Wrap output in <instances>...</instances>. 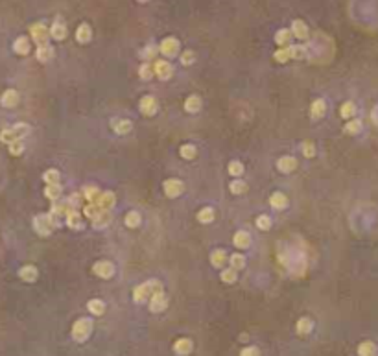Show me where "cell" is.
I'll use <instances>...</instances> for the list:
<instances>
[{
  "mask_svg": "<svg viewBox=\"0 0 378 356\" xmlns=\"http://www.w3.org/2000/svg\"><path fill=\"white\" fill-rule=\"evenodd\" d=\"M96 203L100 205L101 210H111V209L115 207V203H117V198H115V194L113 192H101L98 199H96Z\"/></svg>",
  "mask_w": 378,
  "mask_h": 356,
  "instance_id": "cell-12",
  "label": "cell"
},
{
  "mask_svg": "<svg viewBox=\"0 0 378 356\" xmlns=\"http://www.w3.org/2000/svg\"><path fill=\"white\" fill-rule=\"evenodd\" d=\"M59 218L56 214H52V212H48V214H39V216H35L34 218V229L37 234H41V236H48L56 227L59 225L58 222Z\"/></svg>",
  "mask_w": 378,
  "mask_h": 356,
  "instance_id": "cell-2",
  "label": "cell"
},
{
  "mask_svg": "<svg viewBox=\"0 0 378 356\" xmlns=\"http://www.w3.org/2000/svg\"><path fill=\"white\" fill-rule=\"evenodd\" d=\"M159 50L160 54L166 56V58H176L177 54H179V41H177L176 37H166V39L160 41Z\"/></svg>",
  "mask_w": 378,
  "mask_h": 356,
  "instance_id": "cell-5",
  "label": "cell"
},
{
  "mask_svg": "<svg viewBox=\"0 0 378 356\" xmlns=\"http://www.w3.org/2000/svg\"><path fill=\"white\" fill-rule=\"evenodd\" d=\"M70 205H68V201H63V203H54V207H52V214H56L58 218H61V216H67L68 214V210H70Z\"/></svg>",
  "mask_w": 378,
  "mask_h": 356,
  "instance_id": "cell-38",
  "label": "cell"
},
{
  "mask_svg": "<svg viewBox=\"0 0 378 356\" xmlns=\"http://www.w3.org/2000/svg\"><path fill=\"white\" fill-rule=\"evenodd\" d=\"M233 242L238 249H245L251 246V234L247 231H236L235 236H233Z\"/></svg>",
  "mask_w": 378,
  "mask_h": 356,
  "instance_id": "cell-16",
  "label": "cell"
},
{
  "mask_svg": "<svg viewBox=\"0 0 378 356\" xmlns=\"http://www.w3.org/2000/svg\"><path fill=\"white\" fill-rule=\"evenodd\" d=\"M210 262L214 268H221V266L227 262V255L223 249H216V251H212V255H210Z\"/></svg>",
  "mask_w": 378,
  "mask_h": 356,
  "instance_id": "cell-30",
  "label": "cell"
},
{
  "mask_svg": "<svg viewBox=\"0 0 378 356\" xmlns=\"http://www.w3.org/2000/svg\"><path fill=\"white\" fill-rule=\"evenodd\" d=\"M371 116H373V122H375V124L378 126V105H377L375 109H373V115H371Z\"/></svg>",
  "mask_w": 378,
  "mask_h": 356,
  "instance_id": "cell-58",
  "label": "cell"
},
{
  "mask_svg": "<svg viewBox=\"0 0 378 356\" xmlns=\"http://www.w3.org/2000/svg\"><path fill=\"white\" fill-rule=\"evenodd\" d=\"M131 127H133V122H131V120H126V118H120L117 122H113V129H115V133H118V135H126V133L131 131Z\"/></svg>",
  "mask_w": 378,
  "mask_h": 356,
  "instance_id": "cell-25",
  "label": "cell"
},
{
  "mask_svg": "<svg viewBox=\"0 0 378 356\" xmlns=\"http://www.w3.org/2000/svg\"><path fill=\"white\" fill-rule=\"evenodd\" d=\"M67 24H65V21L63 19H56L54 21V24L50 26V35L56 39V41H63L65 37H67Z\"/></svg>",
  "mask_w": 378,
  "mask_h": 356,
  "instance_id": "cell-11",
  "label": "cell"
},
{
  "mask_svg": "<svg viewBox=\"0 0 378 356\" xmlns=\"http://www.w3.org/2000/svg\"><path fill=\"white\" fill-rule=\"evenodd\" d=\"M183 192H185L183 181H179V179H168V181H164V194L168 198H179Z\"/></svg>",
  "mask_w": 378,
  "mask_h": 356,
  "instance_id": "cell-9",
  "label": "cell"
},
{
  "mask_svg": "<svg viewBox=\"0 0 378 356\" xmlns=\"http://www.w3.org/2000/svg\"><path fill=\"white\" fill-rule=\"evenodd\" d=\"M194 61H196V54H194V52L186 50V52H183V54H181V63H183V65L188 66V65H192Z\"/></svg>",
  "mask_w": 378,
  "mask_h": 356,
  "instance_id": "cell-54",
  "label": "cell"
},
{
  "mask_svg": "<svg viewBox=\"0 0 378 356\" xmlns=\"http://www.w3.org/2000/svg\"><path fill=\"white\" fill-rule=\"evenodd\" d=\"M44 196L52 201H58L59 196H61V185L59 183H52V185H46L44 188Z\"/></svg>",
  "mask_w": 378,
  "mask_h": 356,
  "instance_id": "cell-29",
  "label": "cell"
},
{
  "mask_svg": "<svg viewBox=\"0 0 378 356\" xmlns=\"http://www.w3.org/2000/svg\"><path fill=\"white\" fill-rule=\"evenodd\" d=\"M227 170H229V174H231V175L238 177V175L244 174V165H242L240 161H231V163H229V166H227Z\"/></svg>",
  "mask_w": 378,
  "mask_h": 356,
  "instance_id": "cell-43",
  "label": "cell"
},
{
  "mask_svg": "<svg viewBox=\"0 0 378 356\" xmlns=\"http://www.w3.org/2000/svg\"><path fill=\"white\" fill-rule=\"evenodd\" d=\"M201 109V98L199 96H196V94H192V96H188L185 102V111L186 113H198Z\"/></svg>",
  "mask_w": 378,
  "mask_h": 356,
  "instance_id": "cell-26",
  "label": "cell"
},
{
  "mask_svg": "<svg viewBox=\"0 0 378 356\" xmlns=\"http://www.w3.org/2000/svg\"><path fill=\"white\" fill-rule=\"evenodd\" d=\"M87 308H89V312L94 315H101L103 312H105V303L101 301V299H91L89 301V305H87Z\"/></svg>",
  "mask_w": 378,
  "mask_h": 356,
  "instance_id": "cell-28",
  "label": "cell"
},
{
  "mask_svg": "<svg viewBox=\"0 0 378 356\" xmlns=\"http://www.w3.org/2000/svg\"><path fill=\"white\" fill-rule=\"evenodd\" d=\"M192 349H194V343L188 338H181V340H177L174 343V353L176 355H190Z\"/></svg>",
  "mask_w": 378,
  "mask_h": 356,
  "instance_id": "cell-17",
  "label": "cell"
},
{
  "mask_svg": "<svg viewBox=\"0 0 378 356\" xmlns=\"http://www.w3.org/2000/svg\"><path fill=\"white\" fill-rule=\"evenodd\" d=\"M157 292H162V284H160V281L151 279V281L142 282V284H139L133 292L135 303H146V301H148L153 293H157Z\"/></svg>",
  "mask_w": 378,
  "mask_h": 356,
  "instance_id": "cell-1",
  "label": "cell"
},
{
  "mask_svg": "<svg viewBox=\"0 0 378 356\" xmlns=\"http://www.w3.org/2000/svg\"><path fill=\"white\" fill-rule=\"evenodd\" d=\"M290 48V56L294 59H304L306 56V48H302V46H288Z\"/></svg>",
  "mask_w": 378,
  "mask_h": 356,
  "instance_id": "cell-53",
  "label": "cell"
},
{
  "mask_svg": "<svg viewBox=\"0 0 378 356\" xmlns=\"http://www.w3.org/2000/svg\"><path fill=\"white\" fill-rule=\"evenodd\" d=\"M269 205L273 209H277V210H284L288 207V198H286L282 192H275V194H271V198H269Z\"/></svg>",
  "mask_w": 378,
  "mask_h": 356,
  "instance_id": "cell-20",
  "label": "cell"
},
{
  "mask_svg": "<svg viewBox=\"0 0 378 356\" xmlns=\"http://www.w3.org/2000/svg\"><path fill=\"white\" fill-rule=\"evenodd\" d=\"M0 141L6 142V144H11L13 141H17V135H15V131H13V127L4 129V131L0 133Z\"/></svg>",
  "mask_w": 378,
  "mask_h": 356,
  "instance_id": "cell-51",
  "label": "cell"
},
{
  "mask_svg": "<svg viewBox=\"0 0 378 356\" xmlns=\"http://www.w3.org/2000/svg\"><path fill=\"white\" fill-rule=\"evenodd\" d=\"M343 131L347 133V135H358V133L361 131V122L358 120V118H353V120H349V122L345 124Z\"/></svg>",
  "mask_w": 378,
  "mask_h": 356,
  "instance_id": "cell-37",
  "label": "cell"
},
{
  "mask_svg": "<svg viewBox=\"0 0 378 356\" xmlns=\"http://www.w3.org/2000/svg\"><path fill=\"white\" fill-rule=\"evenodd\" d=\"M179 153H181V157L186 159V161H190V159L196 157V153H198V149H196V146H192V144H185V146H181V149H179Z\"/></svg>",
  "mask_w": 378,
  "mask_h": 356,
  "instance_id": "cell-41",
  "label": "cell"
},
{
  "mask_svg": "<svg viewBox=\"0 0 378 356\" xmlns=\"http://www.w3.org/2000/svg\"><path fill=\"white\" fill-rule=\"evenodd\" d=\"M292 37H294L292 30H286V28H282V30H279V32L275 33V42H277L279 46H290Z\"/></svg>",
  "mask_w": 378,
  "mask_h": 356,
  "instance_id": "cell-24",
  "label": "cell"
},
{
  "mask_svg": "<svg viewBox=\"0 0 378 356\" xmlns=\"http://www.w3.org/2000/svg\"><path fill=\"white\" fill-rule=\"evenodd\" d=\"M54 58V48H52L50 44H41L39 48H37V59L41 61V63H46V61H50Z\"/></svg>",
  "mask_w": 378,
  "mask_h": 356,
  "instance_id": "cell-27",
  "label": "cell"
},
{
  "mask_svg": "<svg viewBox=\"0 0 378 356\" xmlns=\"http://www.w3.org/2000/svg\"><path fill=\"white\" fill-rule=\"evenodd\" d=\"M358 355L360 356H373L377 355V345L373 341H363L358 345Z\"/></svg>",
  "mask_w": 378,
  "mask_h": 356,
  "instance_id": "cell-35",
  "label": "cell"
},
{
  "mask_svg": "<svg viewBox=\"0 0 378 356\" xmlns=\"http://www.w3.org/2000/svg\"><path fill=\"white\" fill-rule=\"evenodd\" d=\"M302 155L306 159H312L316 155V148H314L312 142H304V144H302Z\"/></svg>",
  "mask_w": 378,
  "mask_h": 356,
  "instance_id": "cell-55",
  "label": "cell"
},
{
  "mask_svg": "<svg viewBox=\"0 0 378 356\" xmlns=\"http://www.w3.org/2000/svg\"><path fill=\"white\" fill-rule=\"evenodd\" d=\"M37 275H39L37 268H35V266H30V264L24 266V268H20V272H19V277L26 282H35L37 281Z\"/></svg>",
  "mask_w": 378,
  "mask_h": 356,
  "instance_id": "cell-22",
  "label": "cell"
},
{
  "mask_svg": "<svg viewBox=\"0 0 378 356\" xmlns=\"http://www.w3.org/2000/svg\"><path fill=\"white\" fill-rule=\"evenodd\" d=\"M153 72H155V76H157L159 80H170L172 74H174V68H172V65H170L168 61L159 59V61H155V65H153Z\"/></svg>",
  "mask_w": 378,
  "mask_h": 356,
  "instance_id": "cell-10",
  "label": "cell"
},
{
  "mask_svg": "<svg viewBox=\"0 0 378 356\" xmlns=\"http://www.w3.org/2000/svg\"><path fill=\"white\" fill-rule=\"evenodd\" d=\"M111 222H113L111 210H101L96 218H93V227L94 229H105V227H109L111 225Z\"/></svg>",
  "mask_w": 378,
  "mask_h": 356,
  "instance_id": "cell-13",
  "label": "cell"
},
{
  "mask_svg": "<svg viewBox=\"0 0 378 356\" xmlns=\"http://www.w3.org/2000/svg\"><path fill=\"white\" fill-rule=\"evenodd\" d=\"M139 109H140V113L146 116H153L157 113V109H159V104H157V98L155 96H142L140 98V104H139Z\"/></svg>",
  "mask_w": 378,
  "mask_h": 356,
  "instance_id": "cell-6",
  "label": "cell"
},
{
  "mask_svg": "<svg viewBox=\"0 0 378 356\" xmlns=\"http://www.w3.org/2000/svg\"><path fill=\"white\" fill-rule=\"evenodd\" d=\"M9 146V153L11 155H20L22 151H24V142H22V139H17V141H13L11 144H8Z\"/></svg>",
  "mask_w": 378,
  "mask_h": 356,
  "instance_id": "cell-47",
  "label": "cell"
},
{
  "mask_svg": "<svg viewBox=\"0 0 378 356\" xmlns=\"http://www.w3.org/2000/svg\"><path fill=\"white\" fill-rule=\"evenodd\" d=\"M221 281L227 282V284H235L238 281V275H236L235 268H229V270H223L221 272Z\"/></svg>",
  "mask_w": 378,
  "mask_h": 356,
  "instance_id": "cell-42",
  "label": "cell"
},
{
  "mask_svg": "<svg viewBox=\"0 0 378 356\" xmlns=\"http://www.w3.org/2000/svg\"><path fill=\"white\" fill-rule=\"evenodd\" d=\"M101 212V209H100V205L96 203V201H89L87 205L83 207V214L89 218V220H93V218H96V216L100 214Z\"/></svg>",
  "mask_w": 378,
  "mask_h": 356,
  "instance_id": "cell-34",
  "label": "cell"
},
{
  "mask_svg": "<svg viewBox=\"0 0 378 356\" xmlns=\"http://www.w3.org/2000/svg\"><path fill=\"white\" fill-rule=\"evenodd\" d=\"M100 194L101 192L98 190L96 187H83V190H81V196H83L87 201H96Z\"/></svg>",
  "mask_w": 378,
  "mask_h": 356,
  "instance_id": "cell-40",
  "label": "cell"
},
{
  "mask_svg": "<svg viewBox=\"0 0 378 356\" xmlns=\"http://www.w3.org/2000/svg\"><path fill=\"white\" fill-rule=\"evenodd\" d=\"M93 332V321L87 319V317H80L74 325H72V338H74L78 343L85 341Z\"/></svg>",
  "mask_w": 378,
  "mask_h": 356,
  "instance_id": "cell-3",
  "label": "cell"
},
{
  "mask_svg": "<svg viewBox=\"0 0 378 356\" xmlns=\"http://www.w3.org/2000/svg\"><path fill=\"white\" fill-rule=\"evenodd\" d=\"M292 33H294V37L301 39V41L308 39V26H306V22L301 21V19L294 21V22H292Z\"/></svg>",
  "mask_w": 378,
  "mask_h": 356,
  "instance_id": "cell-14",
  "label": "cell"
},
{
  "mask_svg": "<svg viewBox=\"0 0 378 356\" xmlns=\"http://www.w3.org/2000/svg\"><path fill=\"white\" fill-rule=\"evenodd\" d=\"M42 179L46 181V185H52V183H59V172H58V170H54V168H50V170H46V172L42 174Z\"/></svg>",
  "mask_w": 378,
  "mask_h": 356,
  "instance_id": "cell-50",
  "label": "cell"
},
{
  "mask_svg": "<svg viewBox=\"0 0 378 356\" xmlns=\"http://www.w3.org/2000/svg\"><path fill=\"white\" fill-rule=\"evenodd\" d=\"M139 2H142V4H144V2H150V0H139Z\"/></svg>",
  "mask_w": 378,
  "mask_h": 356,
  "instance_id": "cell-59",
  "label": "cell"
},
{
  "mask_svg": "<svg viewBox=\"0 0 378 356\" xmlns=\"http://www.w3.org/2000/svg\"><path fill=\"white\" fill-rule=\"evenodd\" d=\"M13 131H15V135H17V139H24L26 135L30 133V126L24 124V122H20V124L13 126Z\"/></svg>",
  "mask_w": 378,
  "mask_h": 356,
  "instance_id": "cell-52",
  "label": "cell"
},
{
  "mask_svg": "<svg viewBox=\"0 0 378 356\" xmlns=\"http://www.w3.org/2000/svg\"><path fill=\"white\" fill-rule=\"evenodd\" d=\"M257 227L260 229V231H268L269 227H271V218H269L268 214H260L259 218H257Z\"/></svg>",
  "mask_w": 378,
  "mask_h": 356,
  "instance_id": "cell-48",
  "label": "cell"
},
{
  "mask_svg": "<svg viewBox=\"0 0 378 356\" xmlns=\"http://www.w3.org/2000/svg\"><path fill=\"white\" fill-rule=\"evenodd\" d=\"M275 59H277L279 63H286L288 59H292V56H290V48H288V46H280V48L275 52Z\"/></svg>",
  "mask_w": 378,
  "mask_h": 356,
  "instance_id": "cell-49",
  "label": "cell"
},
{
  "mask_svg": "<svg viewBox=\"0 0 378 356\" xmlns=\"http://www.w3.org/2000/svg\"><path fill=\"white\" fill-rule=\"evenodd\" d=\"M94 275H98L101 279H111L115 275V266L109 260H98L96 264L93 266Z\"/></svg>",
  "mask_w": 378,
  "mask_h": 356,
  "instance_id": "cell-7",
  "label": "cell"
},
{
  "mask_svg": "<svg viewBox=\"0 0 378 356\" xmlns=\"http://www.w3.org/2000/svg\"><path fill=\"white\" fill-rule=\"evenodd\" d=\"M277 168L282 174H290L297 168V161L294 157H290V155H284V157H280L277 161Z\"/></svg>",
  "mask_w": 378,
  "mask_h": 356,
  "instance_id": "cell-15",
  "label": "cell"
},
{
  "mask_svg": "<svg viewBox=\"0 0 378 356\" xmlns=\"http://www.w3.org/2000/svg\"><path fill=\"white\" fill-rule=\"evenodd\" d=\"M312 327H314V323H312V319L310 317H301L299 321H297V332L301 334V336H306V334H310L312 332Z\"/></svg>",
  "mask_w": 378,
  "mask_h": 356,
  "instance_id": "cell-31",
  "label": "cell"
},
{
  "mask_svg": "<svg viewBox=\"0 0 378 356\" xmlns=\"http://www.w3.org/2000/svg\"><path fill=\"white\" fill-rule=\"evenodd\" d=\"M91 37H93V30H91V26L89 24H80L78 26V30H76V39L78 42H89L91 41Z\"/></svg>",
  "mask_w": 378,
  "mask_h": 356,
  "instance_id": "cell-23",
  "label": "cell"
},
{
  "mask_svg": "<svg viewBox=\"0 0 378 356\" xmlns=\"http://www.w3.org/2000/svg\"><path fill=\"white\" fill-rule=\"evenodd\" d=\"M229 262H231V266L235 268L236 272H238V270H244L245 268V257L244 255H240V253L231 255V257H229Z\"/></svg>",
  "mask_w": 378,
  "mask_h": 356,
  "instance_id": "cell-39",
  "label": "cell"
},
{
  "mask_svg": "<svg viewBox=\"0 0 378 356\" xmlns=\"http://www.w3.org/2000/svg\"><path fill=\"white\" fill-rule=\"evenodd\" d=\"M67 218V225L70 229H81L83 227V222H81V214L76 210V209H70L68 214L65 216Z\"/></svg>",
  "mask_w": 378,
  "mask_h": 356,
  "instance_id": "cell-21",
  "label": "cell"
},
{
  "mask_svg": "<svg viewBox=\"0 0 378 356\" xmlns=\"http://www.w3.org/2000/svg\"><path fill=\"white\" fill-rule=\"evenodd\" d=\"M80 199H81V196H80V194H74V196H70L67 201L72 209H78V207H81V205H80Z\"/></svg>",
  "mask_w": 378,
  "mask_h": 356,
  "instance_id": "cell-57",
  "label": "cell"
},
{
  "mask_svg": "<svg viewBox=\"0 0 378 356\" xmlns=\"http://www.w3.org/2000/svg\"><path fill=\"white\" fill-rule=\"evenodd\" d=\"M198 222L199 224H212L214 222V209L205 207L198 212Z\"/></svg>",
  "mask_w": 378,
  "mask_h": 356,
  "instance_id": "cell-33",
  "label": "cell"
},
{
  "mask_svg": "<svg viewBox=\"0 0 378 356\" xmlns=\"http://www.w3.org/2000/svg\"><path fill=\"white\" fill-rule=\"evenodd\" d=\"M0 104L4 107H15L19 104V92L13 91V89H8V91L0 96Z\"/></svg>",
  "mask_w": 378,
  "mask_h": 356,
  "instance_id": "cell-18",
  "label": "cell"
},
{
  "mask_svg": "<svg viewBox=\"0 0 378 356\" xmlns=\"http://www.w3.org/2000/svg\"><path fill=\"white\" fill-rule=\"evenodd\" d=\"M30 48H32V44H30L28 37H17L15 42H13V50H15V54H19V56L30 54Z\"/></svg>",
  "mask_w": 378,
  "mask_h": 356,
  "instance_id": "cell-19",
  "label": "cell"
},
{
  "mask_svg": "<svg viewBox=\"0 0 378 356\" xmlns=\"http://www.w3.org/2000/svg\"><path fill=\"white\" fill-rule=\"evenodd\" d=\"M124 222H126L127 227H131V229H135V227H139L140 225V222H142V218H140V214L137 212V210H131V212H127L126 218H124Z\"/></svg>",
  "mask_w": 378,
  "mask_h": 356,
  "instance_id": "cell-36",
  "label": "cell"
},
{
  "mask_svg": "<svg viewBox=\"0 0 378 356\" xmlns=\"http://www.w3.org/2000/svg\"><path fill=\"white\" fill-rule=\"evenodd\" d=\"M325 111H327V104L323 102V100H314V104H312L310 107V113L314 118H321V116L325 115Z\"/></svg>",
  "mask_w": 378,
  "mask_h": 356,
  "instance_id": "cell-32",
  "label": "cell"
},
{
  "mask_svg": "<svg viewBox=\"0 0 378 356\" xmlns=\"http://www.w3.org/2000/svg\"><path fill=\"white\" fill-rule=\"evenodd\" d=\"M30 33L34 37V41L41 46V44H48V39H50V28L42 24V22H35V24L30 26Z\"/></svg>",
  "mask_w": 378,
  "mask_h": 356,
  "instance_id": "cell-4",
  "label": "cell"
},
{
  "mask_svg": "<svg viewBox=\"0 0 378 356\" xmlns=\"http://www.w3.org/2000/svg\"><path fill=\"white\" fill-rule=\"evenodd\" d=\"M153 74H155V72H153V66H151L150 63H142L140 68H139V76H140L142 80H151Z\"/></svg>",
  "mask_w": 378,
  "mask_h": 356,
  "instance_id": "cell-46",
  "label": "cell"
},
{
  "mask_svg": "<svg viewBox=\"0 0 378 356\" xmlns=\"http://www.w3.org/2000/svg\"><path fill=\"white\" fill-rule=\"evenodd\" d=\"M166 307H168V297L162 292H157L150 297V310L153 314H159L162 310H166Z\"/></svg>",
  "mask_w": 378,
  "mask_h": 356,
  "instance_id": "cell-8",
  "label": "cell"
},
{
  "mask_svg": "<svg viewBox=\"0 0 378 356\" xmlns=\"http://www.w3.org/2000/svg\"><path fill=\"white\" fill-rule=\"evenodd\" d=\"M229 188H231L233 194H244L247 190V183L242 181V179H235V181L229 185Z\"/></svg>",
  "mask_w": 378,
  "mask_h": 356,
  "instance_id": "cell-44",
  "label": "cell"
},
{
  "mask_svg": "<svg viewBox=\"0 0 378 356\" xmlns=\"http://www.w3.org/2000/svg\"><path fill=\"white\" fill-rule=\"evenodd\" d=\"M240 355L242 356H257V355H260V351L257 347H245L240 351Z\"/></svg>",
  "mask_w": 378,
  "mask_h": 356,
  "instance_id": "cell-56",
  "label": "cell"
},
{
  "mask_svg": "<svg viewBox=\"0 0 378 356\" xmlns=\"http://www.w3.org/2000/svg\"><path fill=\"white\" fill-rule=\"evenodd\" d=\"M341 116L343 118H353L354 115H356V105H354L353 102H345L343 105H341Z\"/></svg>",
  "mask_w": 378,
  "mask_h": 356,
  "instance_id": "cell-45",
  "label": "cell"
}]
</instances>
